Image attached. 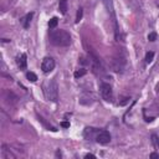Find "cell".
Wrapping results in <instances>:
<instances>
[{"label": "cell", "instance_id": "cell-1", "mask_svg": "<svg viewBox=\"0 0 159 159\" xmlns=\"http://www.w3.org/2000/svg\"><path fill=\"white\" fill-rule=\"evenodd\" d=\"M50 42L54 46L66 47L71 44V35L65 30H54L50 33Z\"/></svg>", "mask_w": 159, "mask_h": 159}, {"label": "cell", "instance_id": "cell-2", "mask_svg": "<svg viewBox=\"0 0 159 159\" xmlns=\"http://www.w3.org/2000/svg\"><path fill=\"white\" fill-rule=\"evenodd\" d=\"M44 94L47 101L57 102L58 100V86L56 80H50L44 85Z\"/></svg>", "mask_w": 159, "mask_h": 159}, {"label": "cell", "instance_id": "cell-3", "mask_svg": "<svg viewBox=\"0 0 159 159\" xmlns=\"http://www.w3.org/2000/svg\"><path fill=\"white\" fill-rule=\"evenodd\" d=\"M109 67L114 72H122L125 67V57L121 56V55H117V56L112 57L111 61H109Z\"/></svg>", "mask_w": 159, "mask_h": 159}, {"label": "cell", "instance_id": "cell-4", "mask_svg": "<svg viewBox=\"0 0 159 159\" xmlns=\"http://www.w3.org/2000/svg\"><path fill=\"white\" fill-rule=\"evenodd\" d=\"M100 92H101V96L105 101L107 102H111L112 98H113V91H112V87L109 83H106V82H101L100 85Z\"/></svg>", "mask_w": 159, "mask_h": 159}, {"label": "cell", "instance_id": "cell-5", "mask_svg": "<svg viewBox=\"0 0 159 159\" xmlns=\"http://www.w3.org/2000/svg\"><path fill=\"white\" fill-rule=\"evenodd\" d=\"M55 69V60L52 57H45L41 62V70L45 72V74H49L51 72L52 70Z\"/></svg>", "mask_w": 159, "mask_h": 159}, {"label": "cell", "instance_id": "cell-6", "mask_svg": "<svg viewBox=\"0 0 159 159\" xmlns=\"http://www.w3.org/2000/svg\"><path fill=\"white\" fill-rule=\"evenodd\" d=\"M96 102V97L93 96L92 93L89 92H85L80 96V103L81 105H85V106H91Z\"/></svg>", "mask_w": 159, "mask_h": 159}, {"label": "cell", "instance_id": "cell-7", "mask_svg": "<svg viewBox=\"0 0 159 159\" xmlns=\"http://www.w3.org/2000/svg\"><path fill=\"white\" fill-rule=\"evenodd\" d=\"M96 142H97L98 144H102V145L108 144V143L111 142V134H109V132H107V131H101V132H98L97 136H96Z\"/></svg>", "mask_w": 159, "mask_h": 159}, {"label": "cell", "instance_id": "cell-8", "mask_svg": "<svg viewBox=\"0 0 159 159\" xmlns=\"http://www.w3.org/2000/svg\"><path fill=\"white\" fill-rule=\"evenodd\" d=\"M97 133H98V131H96V128H92V127H87V128L85 129V132H83V137H85L86 139H88V141L92 139V138L96 139Z\"/></svg>", "mask_w": 159, "mask_h": 159}, {"label": "cell", "instance_id": "cell-9", "mask_svg": "<svg viewBox=\"0 0 159 159\" xmlns=\"http://www.w3.org/2000/svg\"><path fill=\"white\" fill-rule=\"evenodd\" d=\"M16 63H18V67L20 70H25L26 66H27V57H26V55L25 54H21L20 56H18Z\"/></svg>", "mask_w": 159, "mask_h": 159}, {"label": "cell", "instance_id": "cell-10", "mask_svg": "<svg viewBox=\"0 0 159 159\" xmlns=\"http://www.w3.org/2000/svg\"><path fill=\"white\" fill-rule=\"evenodd\" d=\"M33 16H34V13H29V14H26V15H25V18L21 20L22 26H24L25 29H29L30 22H31V19H33Z\"/></svg>", "mask_w": 159, "mask_h": 159}, {"label": "cell", "instance_id": "cell-11", "mask_svg": "<svg viewBox=\"0 0 159 159\" xmlns=\"http://www.w3.org/2000/svg\"><path fill=\"white\" fill-rule=\"evenodd\" d=\"M58 9H60L61 14H66V11H67V0H60Z\"/></svg>", "mask_w": 159, "mask_h": 159}, {"label": "cell", "instance_id": "cell-12", "mask_svg": "<svg viewBox=\"0 0 159 159\" xmlns=\"http://www.w3.org/2000/svg\"><path fill=\"white\" fill-rule=\"evenodd\" d=\"M26 78H27L29 81H31V82H36V81H38V76H36L34 72H27V74H26Z\"/></svg>", "mask_w": 159, "mask_h": 159}, {"label": "cell", "instance_id": "cell-13", "mask_svg": "<svg viewBox=\"0 0 159 159\" xmlns=\"http://www.w3.org/2000/svg\"><path fill=\"white\" fill-rule=\"evenodd\" d=\"M57 24H58V19H57V18H52V19L49 21V27H50V29H55V27L57 26Z\"/></svg>", "mask_w": 159, "mask_h": 159}, {"label": "cell", "instance_id": "cell-14", "mask_svg": "<svg viewBox=\"0 0 159 159\" xmlns=\"http://www.w3.org/2000/svg\"><path fill=\"white\" fill-rule=\"evenodd\" d=\"M153 58H154V52H153V51L147 52V55H145V62H147V63H150V62L153 61Z\"/></svg>", "mask_w": 159, "mask_h": 159}, {"label": "cell", "instance_id": "cell-15", "mask_svg": "<svg viewBox=\"0 0 159 159\" xmlns=\"http://www.w3.org/2000/svg\"><path fill=\"white\" fill-rule=\"evenodd\" d=\"M86 72H87V71H86L85 69H81V70H78V71H76V72H75V77H76V78H80V77L85 76V75H86Z\"/></svg>", "mask_w": 159, "mask_h": 159}, {"label": "cell", "instance_id": "cell-16", "mask_svg": "<svg viewBox=\"0 0 159 159\" xmlns=\"http://www.w3.org/2000/svg\"><path fill=\"white\" fill-rule=\"evenodd\" d=\"M82 14H83V10H82V8H80L77 10V15H76V22H80V20L82 19Z\"/></svg>", "mask_w": 159, "mask_h": 159}, {"label": "cell", "instance_id": "cell-17", "mask_svg": "<svg viewBox=\"0 0 159 159\" xmlns=\"http://www.w3.org/2000/svg\"><path fill=\"white\" fill-rule=\"evenodd\" d=\"M148 40H149V41H155V40H157V34H155V33H150V34L148 35Z\"/></svg>", "mask_w": 159, "mask_h": 159}, {"label": "cell", "instance_id": "cell-18", "mask_svg": "<svg viewBox=\"0 0 159 159\" xmlns=\"http://www.w3.org/2000/svg\"><path fill=\"white\" fill-rule=\"evenodd\" d=\"M152 138H153L154 144H155L158 148H159V137H158V136H155V134H153V136H152Z\"/></svg>", "mask_w": 159, "mask_h": 159}, {"label": "cell", "instance_id": "cell-19", "mask_svg": "<svg viewBox=\"0 0 159 159\" xmlns=\"http://www.w3.org/2000/svg\"><path fill=\"white\" fill-rule=\"evenodd\" d=\"M150 158H153V159H159V153H155V152L150 153Z\"/></svg>", "mask_w": 159, "mask_h": 159}, {"label": "cell", "instance_id": "cell-20", "mask_svg": "<svg viewBox=\"0 0 159 159\" xmlns=\"http://www.w3.org/2000/svg\"><path fill=\"white\" fill-rule=\"evenodd\" d=\"M61 125L63 127V128H69V127H70V123H69V122H62Z\"/></svg>", "mask_w": 159, "mask_h": 159}, {"label": "cell", "instance_id": "cell-21", "mask_svg": "<svg viewBox=\"0 0 159 159\" xmlns=\"http://www.w3.org/2000/svg\"><path fill=\"white\" fill-rule=\"evenodd\" d=\"M128 100H129V98H127V97H125V98H123V101H122V102H119V105H121V106H123V105H125L127 102H128Z\"/></svg>", "mask_w": 159, "mask_h": 159}, {"label": "cell", "instance_id": "cell-22", "mask_svg": "<svg viewBox=\"0 0 159 159\" xmlns=\"http://www.w3.org/2000/svg\"><path fill=\"white\" fill-rule=\"evenodd\" d=\"M85 158H96V155H93V154H86Z\"/></svg>", "mask_w": 159, "mask_h": 159}, {"label": "cell", "instance_id": "cell-23", "mask_svg": "<svg viewBox=\"0 0 159 159\" xmlns=\"http://www.w3.org/2000/svg\"><path fill=\"white\" fill-rule=\"evenodd\" d=\"M155 92H157V93H159V83H158V85H157V87H155Z\"/></svg>", "mask_w": 159, "mask_h": 159}]
</instances>
